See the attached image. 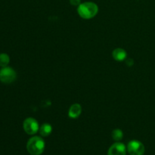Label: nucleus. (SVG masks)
I'll list each match as a JSON object with an SVG mask.
<instances>
[{
  "mask_svg": "<svg viewBox=\"0 0 155 155\" xmlns=\"http://www.w3.org/2000/svg\"><path fill=\"white\" fill-rule=\"evenodd\" d=\"M77 12L82 18L91 19L93 18L98 12V7L92 2H86L81 3L77 8Z\"/></svg>",
  "mask_w": 155,
  "mask_h": 155,
  "instance_id": "f257e3e1",
  "label": "nucleus"
},
{
  "mask_svg": "<svg viewBox=\"0 0 155 155\" xmlns=\"http://www.w3.org/2000/svg\"><path fill=\"white\" fill-rule=\"evenodd\" d=\"M27 149L32 155L41 154L45 149V142L39 136L32 137L27 142Z\"/></svg>",
  "mask_w": 155,
  "mask_h": 155,
  "instance_id": "f03ea898",
  "label": "nucleus"
},
{
  "mask_svg": "<svg viewBox=\"0 0 155 155\" xmlns=\"http://www.w3.org/2000/svg\"><path fill=\"white\" fill-rule=\"evenodd\" d=\"M17 74L12 68L5 67L0 70V80L4 83H12L16 80Z\"/></svg>",
  "mask_w": 155,
  "mask_h": 155,
  "instance_id": "7ed1b4c3",
  "label": "nucleus"
},
{
  "mask_svg": "<svg viewBox=\"0 0 155 155\" xmlns=\"http://www.w3.org/2000/svg\"><path fill=\"white\" fill-rule=\"evenodd\" d=\"M127 151L130 155H143L145 148L143 144L138 140H133L129 142Z\"/></svg>",
  "mask_w": 155,
  "mask_h": 155,
  "instance_id": "20e7f679",
  "label": "nucleus"
},
{
  "mask_svg": "<svg viewBox=\"0 0 155 155\" xmlns=\"http://www.w3.org/2000/svg\"><path fill=\"white\" fill-rule=\"evenodd\" d=\"M23 127H24V131L29 135L36 134L39 130L38 122L34 119V118L32 117L27 118V119L24 121Z\"/></svg>",
  "mask_w": 155,
  "mask_h": 155,
  "instance_id": "39448f33",
  "label": "nucleus"
},
{
  "mask_svg": "<svg viewBox=\"0 0 155 155\" xmlns=\"http://www.w3.org/2000/svg\"><path fill=\"white\" fill-rule=\"evenodd\" d=\"M127 148L125 145L121 142H116L110 147L107 155H126Z\"/></svg>",
  "mask_w": 155,
  "mask_h": 155,
  "instance_id": "423d86ee",
  "label": "nucleus"
},
{
  "mask_svg": "<svg viewBox=\"0 0 155 155\" xmlns=\"http://www.w3.org/2000/svg\"><path fill=\"white\" fill-rule=\"evenodd\" d=\"M82 113V107L80 104H74L70 107L68 111V116L72 119L78 117Z\"/></svg>",
  "mask_w": 155,
  "mask_h": 155,
  "instance_id": "0eeeda50",
  "label": "nucleus"
},
{
  "mask_svg": "<svg viewBox=\"0 0 155 155\" xmlns=\"http://www.w3.org/2000/svg\"><path fill=\"white\" fill-rule=\"evenodd\" d=\"M112 55H113V58L117 61H123L125 60L127 58V51L124 49L120 48H116L113 51V53H112Z\"/></svg>",
  "mask_w": 155,
  "mask_h": 155,
  "instance_id": "6e6552de",
  "label": "nucleus"
},
{
  "mask_svg": "<svg viewBox=\"0 0 155 155\" xmlns=\"http://www.w3.org/2000/svg\"><path fill=\"white\" fill-rule=\"evenodd\" d=\"M39 133L43 137H46V136H49L52 131V127L49 124H44L39 128Z\"/></svg>",
  "mask_w": 155,
  "mask_h": 155,
  "instance_id": "1a4fd4ad",
  "label": "nucleus"
},
{
  "mask_svg": "<svg viewBox=\"0 0 155 155\" xmlns=\"http://www.w3.org/2000/svg\"><path fill=\"white\" fill-rule=\"evenodd\" d=\"M10 62V58L5 53H2L0 54V66L5 68L7 67L8 64Z\"/></svg>",
  "mask_w": 155,
  "mask_h": 155,
  "instance_id": "9d476101",
  "label": "nucleus"
},
{
  "mask_svg": "<svg viewBox=\"0 0 155 155\" xmlns=\"http://www.w3.org/2000/svg\"><path fill=\"white\" fill-rule=\"evenodd\" d=\"M124 137V133H123L122 130L117 129L112 132V138L115 141H120Z\"/></svg>",
  "mask_w": 155,
  "mask_h": 155,
  "instance_id": "9b49d317",
  "label": "nucleus"
},
{
  "mask_svg": "<svg viewBox=\"0 0 155 155\" xmlns=\"http://www.w3.org/2000/svg\"><path fill=\"white\" fill-rule=\"evenodd\" d=\"M69 1L70 3L74 6H79L81 4V0H69Z\"/></svg>",
  "mask_w": 155,
  "mask_h": 155,
  "instance_id": "f8f14e48",
  "label": "nucleus"
}]
</instances>
